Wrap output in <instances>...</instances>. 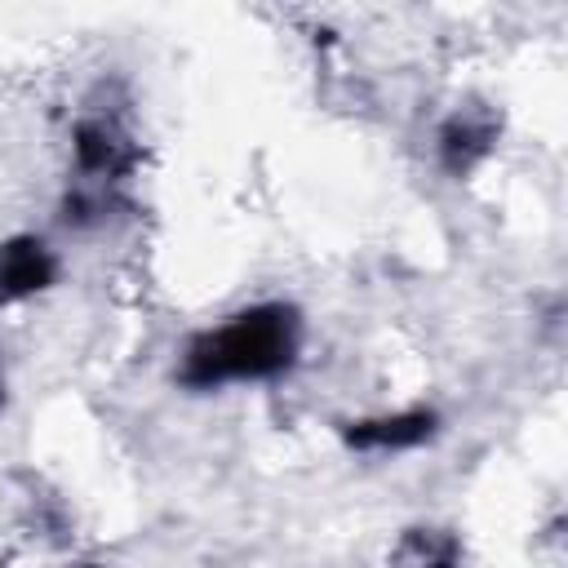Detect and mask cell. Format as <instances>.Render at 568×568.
I'll return each mask as SVG.
<instances>
[{
  "instance_id": "obj_1",
  "label": "cell",
  "mask_w": 568,
  "mask_h": 568,
  "mask_svg": "<svg viewBox=\"0 0 568 568\" xmlns=\"http://www.w3.org/2000/svg\"><path fill=\"white\" fill-rule=\"evenodd\" d=\"M297 351H302V315L288 302H257L195 333L182 351L178 382L186 390L271 382L293 368Z\"/></svg>"
},
{
  "instance_id": "obj_2",
  "label": "cell",
  "mask_w": 568,
  "mask_h": 568,
  "mask_svg": "<svg viewBox=\"0 0 568 568\" xmlns=\"http://www.w3.org/2000/svg\"><path fill=\"white\" fill-rule=\"evenodd\" d=\"M435 435V413L408 408V413H386V417H359L342 426V444L355 453H408Z\"/></svg>"
},
{
  "instance_id": "obj_3",
  "label": "cell",
  "mask_w": 568,
  "mask_h": 568,
  "mask_svg": "<svg viewBox=\"0 0 568 568\" xmlns=\"http://www.w3.org/2000/svg\"><path fill=\"white\" fill-rule=\"evenodd\" d=\"M497 115L484 106H462L439 124V164L453 178H466L479 160H488L493 142H497Z\"/></svg>"
},
{
  "instance_id": "obj_4",
  "label": "cell",
  "mask_w": 568,
  "mask_h": 568,
  "mask_svg": "<svg viewBox=\"0 0 568 568\" xmlns=\"http://www.w3.org/2000/svg\"><path fill=\"white\" fill-rule=\"evenodd\" d=\"M58 280V257L40 235H13L0 244V302H22Z\"/></svg>"
},
{
  "instance_id": "obj_5",
  "label": "cell",
  "mask_w": 568,
  "mask_h": 568,
  "mask_svg": "<svg viewBox=\"0 0 568 568\" xmlns=\"http://www.w3.org/2000/svg\"><path fill=\"white\" fill-rule=\"evenodd\" d=\"M390 568H462V541L448 528H408L390 550Z\"/></svg>"
},
{
  "instance_id": "obj_6",
  "label": "cell",
  "mask_w": 568,
  "mask_h": 568,
  "mask_svg": "<svg viewBox=\"0 0 568 568\" xmlns=\"http://www.w3.org/2000/svg\"><path fill=\"white\" fill-rule=\"evenodd\" d=\"M80 568H98V564H80Z\"/></svg>"
}]
</instances>
